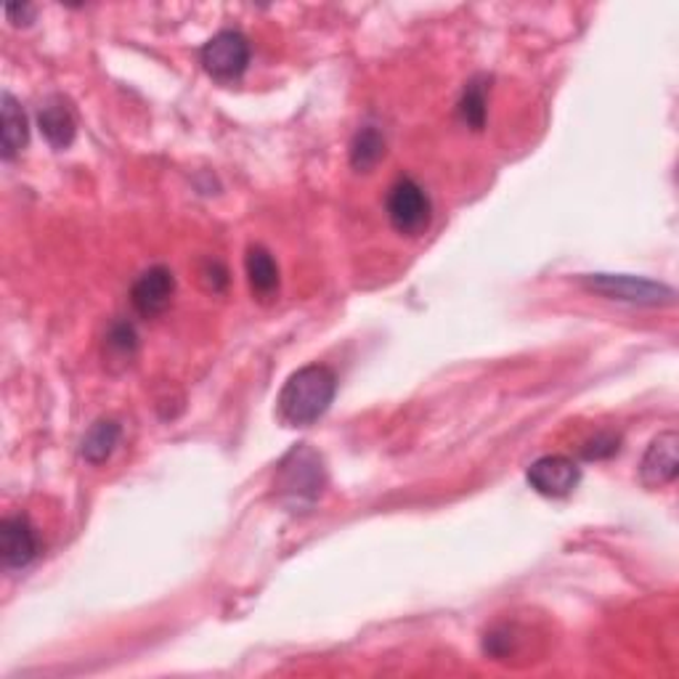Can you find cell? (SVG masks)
Returning <instances> with one entry per match:
<instances>
[{"label":"cell","instance_id":"6da1fadb","mask_svg":"<svg viewBox=\"0 0 679 679\" xmlns=\"http://www.w3.org/2000/svg\"><path fill=\"white\" fill-rule=\"evenodd\" d=\"M337 394V377L335 371L324 364H309V367L298 369L284 382L282 394H279V417L290 428H309L316 420H322L326 409L332 407Z\"/></svg>","mask_w":679,"mask_h":679},{"label":"cell","instance_id":"7a4b0ae2","mask_svg":"<svg viewBox=\"0 0 679 679\" xmlns=\"http://www.w3.org/2000/svg\"><path fill=\"white\" fill-rule=\"evenodd\" d=\"M326 488L324 456L311 443H298L282 456L277 467L273 492L277 499L290 509H309L319 502Z\"/></svg>","mask_w":679,"mask_h":679},{"label":"cell","instance_id":"3957f363","mask_svg":"<svg viewBox=\"0 0 679 679\" xmlns=\"http://www.w3.org/2000/svg\"><path fill=\"white\" fill-rule=\"evenodd\" d=\"M581 287L586 292H594V295L629 305H648V309L671 305L677 298V292L669 284L653 282V279L624 277V273H590V277H581Z\"/></svg>","mask_w":679,"mask_h":679},{"label":"cell","instance_id":"277c9868","mask_svg":"<svg viewBox=\"0 0 679 679\" xmlns=\"http://www.w3.org/2000/svg\"><path fill=\"white\" fill-rule=\"evenodd\" d=\"M388 218L398 234L407 237H420L430 228L433 220V202H430L428 192L411 179H398L388 192Z\"/></svg>","mask_w":679,"mask_h":679},{"label":"cell","instance_id":"5b68a950","mask_svg":"<svg viewBox=\"0 0 679 679\" xmlns=\"http://www.w3.org/2000/svg\"><path fill=\"white\" fill-rule=\"evenodd\" d=\"M200 62L218 83H234L250 64V43L237 30H224L202 45Z\"/></svg>","mask_w":679,"mask_h":679},{"label":"cell","instance_id":"8992f818","mask_svg":"<svg viewBox=\"0 0 679 679\" xmlns=\"http://www.w3.org/2000/svg\"><path fill=\"white\" fill-rule=\"evenodd\" d=\"M526 478L537 494L550 496V499H563V496L573 494V488L581 483V467L571 456L547 454L528 467Z\"/></svg>","mask_w":679,"mask_h":679},{"label":"cell","instance_id":"52a82bcc","mask_svg":"<svg viewBox=\"0 0 679 679\" xmlns=\"http://www.w3.org/2000/svg\"><path fill=\"white\" fill-rule=\"evenodd\" d=\"M175 295V273L168 266H152L130 287V303L143 319L162 316Z\"/></svg>","mask_w":679,"mask_h":679},{"label":"cell","instance_id":"ba28073f","mask_svg":"<svg viewBox=\"0 0 679 679\" xmlns=\"http://www.w3.org/2000/svg\"><path fill=\"white\" fill-rule=\"evenodd\" d=\"M679 439L675 430H664L650 441L648 452L639 462V481L648 488H664L677 481L679 473V456H677Z\"/></svg>","mask_w":679,"mask_h":679},{"label":"cell","instance_id":"9c48e42d","mask_svg":"<svg viewBox=\"0 0 679 679\" xmlns=\"http://www.w3.org/2000/svg\"><path fill=\"white\" fill-rule=\"evenodd\" d=\"M0 558L11 571H22L37 558V537L28 518L17 515L0 524Z\"/></svg>","mask_w":679,"mask_h":679},{"label":"cell","instance_id":"30bf717a","mask_svg":"<svg viewBox=\"0 0 679 679\" xmlns=\"http://www.w3.org/2000/svg\"><path fill=\"white\" fill-rule=\"evenodd\" d=\"M0 115H3V130H0V154L6 162H14L19 154L28 149L30 141V122L24 115L22 104L6 90L0 99Z\"/></svg>","mask_w":679,"mask_h":679},{"label":"cell","instance_id":"8fae6325","mask_svg":"<svg viewBox=\"0 0 679 679\" xmlns=\"http://www.w3.org/2000/svg\"><path fill=\"white\" fill-rule=\"evenodd\" d=\"M245 271L255 298L263 300V303H271V300L279 295V266L266 247H247Z\"/></svg>","mask_w":679,"mask_h":679},{"label":"cell","instance_id":"7c38bea8","mask_svg":"<svg viewBox=\"0 0 679 679\" xmlns=\"http://www.w3.org/2000/svg\"><path fill=\"white\" fill-rule=\"evenodd\" d=\"M37 128H41L43 139L48 141L56 152L69 149L77 133L75 117H72L69 107L64 104V99H58V96L48 99L41 107V112H37Z\"/></svg>","mask_w":679,"mask_h":679},{"label":"cell","instance_id":"4fadbf2b","mask_svg":"<svg viewBox=\"0 0 679 679\" xmlns=\"http://www.w3.org/2000/svg\"><path fill=\"white\" fill-rule=\"evenodd\" d=\"M122 428L120 422L112 420V417H101L88 428V433L83 435L80 443V456L88 465H104L109 456L115 454L117 443H120Z\"/></svg>","mask_w":679,"mask_h":679},{"label":"cell","instance_id":"5bb4252c","mask_svg":"<svg viewBox=\"0 0 679 679\" xmlns=\"http://www.w3.org/2000/svg\"><path fill=\"white\" fill-rule=\"evenodd\" d=\"M139 354V335L128 322H115L104 337V367L122 371L133 364Z\"/></svg>","mask_w":679,"mask_h":679},{"label":"cell","instance_id":"9a60e30c","mask_svg":"<svg viewBox=\"0 0 679 679\" xmlns=\"http://www.w3.org/2000/svg\"><path fill=\"white\" fill-rule=\"evenodd\" d=\"M488 80L486 75L473 77V80L467 83L465 94H462L460 104H456V115H460V120L465 122L467 128L473 130H483L486 126V115H488Z\"/></svg>","mask_w":679,"mask_h":679},{"label":"cell","instance_id":"2e32d148","mask_svg":"<svg viewBox=\"0 0 679 679\" xmlns=\"http://www.w3.org/2000/svg\"><path fill=\"white\" fill-rule=\"evenodd\" d=\"M382 157H385V139L380 130L371 126L358 130L356 139L351 141V165H354L358 173H369Z\"/></svg>","mask_w":679,"mask_h":679},{"label":"cell","instance_id":"e0dca14e","mask_svg":"<svg viewBox=\"0 0 679 679\" xmlns=\"http://www.w3.org/2000/svg\"><path fill=\"white\" fill-rule=\"evenodd\" d=\"M618 449H622V439H618L616 433H600L594 435L592 441L584 443V449H581V454H584V460H608V456L618 454Z\"/></svg>","mask_w":679,"mask_h":679},{"label":"cell","instance_id":"ac0fdd59","mask_svg":"<svg viewBox=\"0 0 679 679\" xmlns=\"http://www.w3.org/2000/svg\"><path fill=\"white\" fill-rule=\"evenodd\" d=\"M200 279H202V284H205V290L224 292L228 284V271L224 263H218V260H207V263L202 266Z\"/></svg>","mask_w":679,"mask_h":679},{"label":"cell","instance_id":"d6986e66","mask_svg":"<svg viewBox=\"0 0 679 679\" xmlns=\"http://www.w3.org/2000/svg\"><path fill=\"white\" fill-rule=\"evenodd\" d=\"M37 9L30 3H9L6 6V17H9L11 24H17V28H28V24L35 22Z\"/></svg>","mask_w":679,"mask_h":679}]
</instances>
